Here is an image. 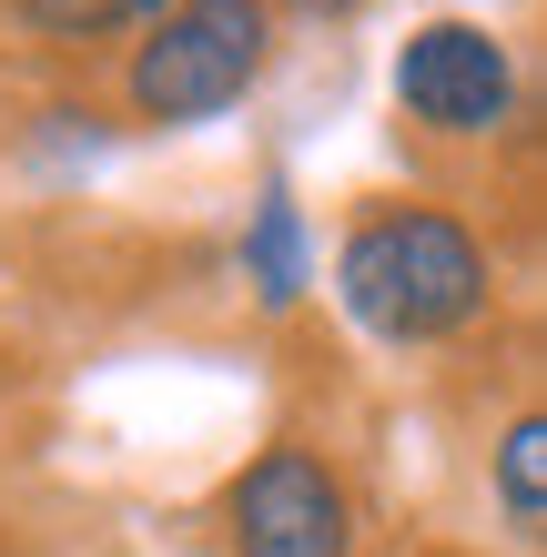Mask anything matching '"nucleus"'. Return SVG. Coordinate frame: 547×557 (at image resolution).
I'll return each instance as SVG.
<instances>
[{
	"label": "nucleus",
	"instance_id": "nucleus-8",
	"mask_svg": "<svg viewBox=\"0 0 547 557\" xmlns=\"http://www.w3.org/2000/svg\"><path fill=\"white\" fill-rule=\"evenodd\" d=\"M284 11H304V21H356V11H375V0H284Z\"/></svg>",
	"mask_w": 547,
	"mask_h": 557
},
{
	"label": "nucleus",
	"instance_id": "nucleus-4",
	"mask_svg": "<svg viewBox=\"0 0 547 557\" xmlns=\"http://www.w3.org/2000/svg\"><path fill=\"white\" fill-rule=\"evenodd\" d=\"M396 102H406V122H426L446 143H487L518 122V61L476 21H426L396 51Z\"/></svg>",
	"mask_w": 547,
	"mask_h": 557
},
{
	"label": "nucleus",
	"instance_id": "nucleus-5",
	"mask_svg": "<svg viewBox=\"0 0 547 557\" xmlns=\"http://www.w3.org/2000/svg\"><path fill=\"white\" fill-rule=\"evenodd\" d=\"M244 284H253L264 314L304 305V213H295L284 183H264V203H253V223H244Z\"/></svg>",
	"mask_w": 547,
	"mask_h": 557
},
{
	"label": "nucleus",
	"instance_id": "nucleus-9",
	"mask_svg": "<svg viewBox=\"0 0 547 557\" xmlns=\"http://www.w3.org/2000/svg\"><path fill=\"white\" fill-rule=\"evenodd\" d=\"M436 557H457V547H436Z\"/></svg>",
	"mask_w": 547,
	"mask_h": 557
},
{
	"label": "nucleus",
	"instance_id": "nucleus-2",
	"mask_svg": "<svg viewBox=\"0 0 547 557\" xmlns=\"http://www.w3.org/2000/svg\"><path fill=\"white\" fill-rule=\"evenodd\" d=\"M274 61V0H183L133 41L122 61V102L152 133H183V122L234 112Z\"/></svg>",
	"mask_w": 547,
	"mask_h": 557
},
{
	"label": "nucleus",
	"instance_id": "nucleus-1",
	"mask_svg": "<svg viewBox=\"0 0 547 557\" xmlns=\"http://www.w3.org/2000/svg\"><path fill=\"white\" fill-rule=\"evenodd\" d=\"M335 294L375 345H446L487 314V244L446 203H375L335 253Z\"/></svg>",
	"mask_w": 547,
	"mask_h": 557
},
{
	"label": "nucleus",
	"instance_id": "nucleus-3",
	"mask_svg": "<svg viewBox=\"0 0 547 557\" xmlns=\"http://www.w3.org/2000/svg\"><path fill=\"white\" fill-rule=\"evenodd\" d=\"M223 528L234 557H356V497L314 446H264L223 497Z\"/></svg>",
	"mask_w": 547,
	"mask_h": 557
},
{
	"label": "nucleus",
	"instance_id": "nucleus-6",
	"mask_svg": "<svg viewBox=\"0 0 547 557\" xmlns=\"http://www.w3.org/2000/svg\"><path fill=\"white\" fill-rule=\"evenodd\" d=\"M487 486H497V517H507V528L547 547V406H518V416L497 425Z\"/></svg>",
	"mask_w": 547,
	"mask_h": 557
},
{
	"label": "nucleus",
	"instance_id": "nucleus-7",
	"mask_svg": "<svg viewBox=\"0 0 547 557\" xmlns=\"http://www.w3.org/2000/svg\"><path fill=\"white\" fill-rule=\"evenodd\" d=\"M21 30H41V41H102V30H152L163 11L183 0H11Z\"/></svg>",
	"mask_w": 547,
	"mask_h": 557
}]
</instances>
